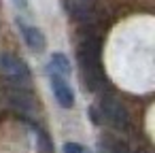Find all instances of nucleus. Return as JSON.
<instances>
[{"label": "nucleus", "mask_w": 155, "mask_h": 153, "mask_svg": "<svg viewBox=\"0 0 155 153\" xmlns=\"http://www.w3.org/2000/svg\"><path fill=\"white\" fill-rule=\"evenodd\" d=\"M0 75H5L9 81H13L17 85L19 83H26L30 79L28 66L19 58H15L11 53H0Z\"/></svg>", "instance_id": "nucleus-1"}, {"label": "nucleus", "mask_w": 155, "mask_h": 153, "mask_svg": "<svg viewBox=\"0 0 155 153\" xmlns=\"http://www.w3.org/2000/svg\"><path fill=\"white\" fill-rule=\"evenodd\" d=\"M102 115H104V119L110 123V125H115V128H127V123H130V115H127V111H125V106L119 102V100H115V98H104L102 100Z\"/></svg>", "instance_id": "nucleus-2"}, {"label": "nucleus", "mask_w": 155, "mask_h": 153, "mask_svg": "<svg viewBox=\"0 0 155 153\" xmlns=\"http://www.w3.org/2000/svg\"><path fill=\"white\" fill-rule=\"evenodd\" d=\"M79 62L83 70L100 68V41L98 38H85L79 43Z\"/></svg>", "instance_id": "nucleus-3"}, {"label": "nucleus", "mask_w": 155, "mask_h": 153, "mask_svg": "<svg viewBox=\"0 0 155 153\" xmlns=\"http://www.w3.org/2000/svg\"><path fill=\"white\" fill-rule=\"evenodd\" d=\"M66 9L74 19L87 22L96 15V0H66Z\"/></svg>", "instance_id": "nucleus-4"}, {"label": "nucleus", "mask_w": 155, "mask_h": 153, "mask_svg": "<svg viewBox=\"0 0 155 153\" xmlns=\"http://www.w3.org/2000/svg\"><path fill=\"white\" fill-rule=\"evenodd\" d=\"M51 89H53L55 100L60 102V106H64V108H72L74 106V94H72L70 85L66 83V79L51 75Z\"/></svg>", "instance_id": "nucleus-5"}, {"label": "nucleus", "mask_w": 155, "mask_h": 153, "mask_svg": "<svg viewBox=\"0 0 155 153\" xmlns=\"http://www.w3.org/2000/svg\"><path fill=\"white\" fill-rule=\"evenodd\" d=\"M21 30H24V38H26V43H28V47H30L32 51H43V49L47 47L45 34H43L38 28H34V26H24Z\"/></svg>", "instance_id": "nucleus-6"}, {"label": "nucleus", "mask_w": 155, "mask_h": 153, "mask_svg": "<svg viewBox=\"0 0 155 153\" xmlns=\"http://www.w3.org/2000/svg\"><path fill=\"white\" fill-rule=\"evenodd\" d=\"M49 72L64 79V77L70 72V62H68V58H66L64 53H53L51 60H49Z\"/></svg>", "instance_id": "nucleus-7"}, {"label": "nucleus", "mask_w": 155, "mask_h": 153, "mask_svg": "<svg viewBox=\"0 0 155 153\" xmlns=\"http://www.w3.org/2000/svg\"><path fill=\"white\" fill-rule=\"evenodd\" d=\"M9 98H11V102L19 108V111H30V108H34V98L30 96V94H26V91H11L9 94Z\"/></svg>", "instance_id": "nucleus-8"}, {"label": "nucleus", "mask_w": 155, "mask_h": 153, "mask_svg": "<svg viewBox=\"0 0 155 153\" xmlns=\"http://www.w3.org/2000/svg\"><path fill=\"white\" fill-rule=\"evenodd\" d=\"M62 153H91V151L85 149V147L79 145V142H66V145L62 147Z\"/></svg>", "instance_id": "nucleus-9"}, {"label": "nucleus", "mask_w": 155, "mask_h": 153, "mask_svg": "<svg viewBox=\"0 0 155 153\" xmlns=\"http://www.w3.org/2000/svg\"><path fill=\"white\" fill-rule=\"evenodd\" d=\"M117 153H127V149H125V147H121V145H117Z\"/></svg>", "instance_id": "nucleus-10"}]
</instances>
